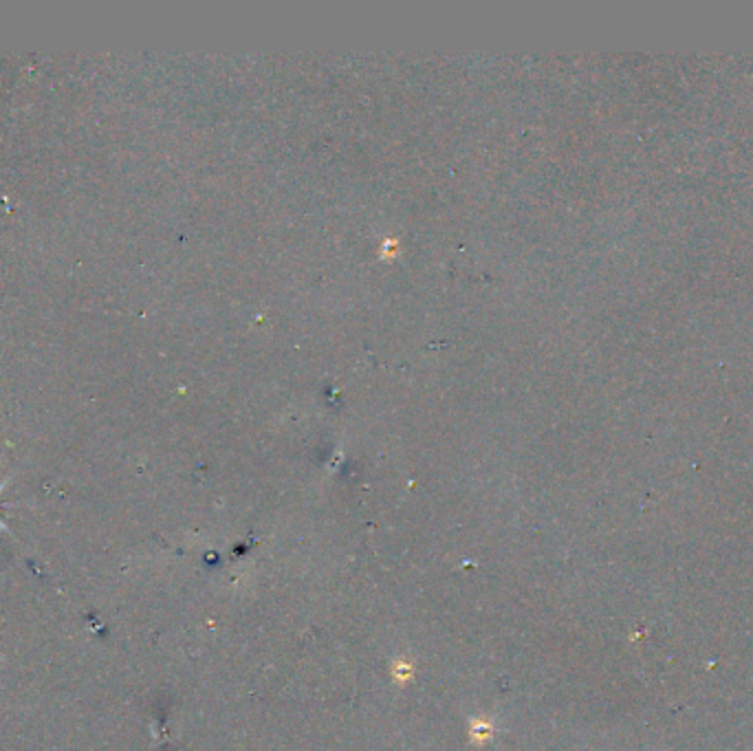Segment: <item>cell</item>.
I'll return each mask as SVG.
<instances>
[{"instance_id": "6da1fadb", "label": "cell", "mask_w": 753, "mask_h": 751, "mask_svg": "<svg viewBox=\"0 0 753 751\" xmlns=\"http://www.w3.org/2000/svg\"><path fill=\"white\" fill-rule=\"evenodd\" d=\"M0 489H3V487H0Z\"/></svg>"}]
</instances>
